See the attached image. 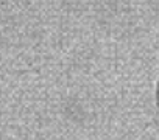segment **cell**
Here are the masks:
<instances>
[{
	"instance_id": "cell-1",
	"label": "cell",
	"mask_w": 159,
	"mask_h": 140,
	"mask_svg": "<svg viewBox=\"0 0 159 140\" xmlns=\"http://www.w3.org/2000/svg\"><path fill=\"white\" fill-rule=\"evenodd\" d=\"M156 103H157V107H159V81H157V87H156Z\"/></svg>"
}]
</instances>
